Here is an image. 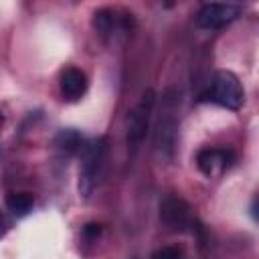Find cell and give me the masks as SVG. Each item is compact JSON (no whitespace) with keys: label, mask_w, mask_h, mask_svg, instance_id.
I'll return each instance as SVG.
<instances>
[{"label":"cell","mask_w":259,"mask_h":259,"mask_svg":"<svg viewBox=\"0 0 259 259\" xmlns=\"http://www.w3.org/2000/svg\"><path fill=\"white\" fill-rule=\"evenodd\" d=\"M178 127H180V91L170 87L162 93V103L154 127V152L164 162H170L174 158Z\"/></svg>","instance_id":"1"},{"label":"cell","mask_w":259,"mask_h":259,"mask_svg":"<svg viewBox=\"0 0 259 259\" xmlns=\"http://www.w3.org/2000/svg\"><path fill=\"white\" fill-rule=\"evenodd\" d=\"M204 101H212L227 109H241L245 103V89L239 81V77L233 71H217L202 93Z\"/></svg>","instance_id":"2"},{"label":"cell","mask_w":259,"mask_h":259,"mask_svg":"<svg viewBox=\"0 0 259 259\" xmlns=\"http://www.w3.org/2000/svg\"><path fill=\"white\" fill-rule=\"evenodd\" d=\"M107 152V140L105 138H95L81 148V168H79V192L83 198H89L95 184L97 176L101 172L103 160Z\"/></svg>","instance_id":"3"},{"label":"cell","mask_w":259,"mask_h":259,"mask_svg":"<svg viewBox=\"0 0 259 259\" xmlns=\"http://www.w3.org/2000/svg\"><path fill=\"white\" fill-rule=\"evenodd\" d=\"M154 105H156V93L152 89H146L142 93V99L130 111V115H127V144L132 146V150H138L140 144L144 142L148 127H150Z\"/></svg>","instance_id":"4"},{"label":"cell","mask_w":259,"mask_h":259,"mask_svg":"<svg viewBox=\"0 0 259 259\" xmlns=\"http://www.w3.org/2000/svg\"><path fill=\"white\" fill-rule=\"evenodd\" d=\"M160 219L166 227H170L172 231H180V233L194 227L192 206L180 196H166L160 202Z\"/></svg>","instance_id":"5"},{"label":"cell","mask_w":259,"mask_h":259,"mask_svg":"<svg viewBox=\"0 0 259 259\" xmlns=\"http://www.w3.org/2000/svg\"><path fill=\"white\" fill-rule=\"evenodd\" d=\"M239 14H241V6H237V4L210 2V4L200 6V10L196 14V24L200 28L214 30V28H223L225 24L233 22L235 18H239Z\"/></svg>","instance_id":"6"},{"label":"cell","mask_w":259,"mask_h":259,"mask_svg":"<svg viewBox=\"0 0 259 259\" xmlns=\"http://www.w3.org/2000/svg\"><path fill=\"white\" fill-rule=\"evenodd\" d=\"M233 162H235V154L227 148H202L196 154V166L208 178L221 176L225 170L231 168Z\"/></svg>","instance_id":"7"},{"label":"cell","mask_w":259,"mask_h":259,"mask_svg":"<svg viewBox=\"0 0 259 259\" xmlns=\"http://www.w3.org/2000/svg\"><path fill=\"white\" fill-rule=\"evenodd\" d=\"M132 14L127 12H117L113 8H99L93 14V28L101 34V36H113L117 32H130L132 28Z\"/></svg>","instance_id":"8"},{"label":"cell","mask_w":259,"mask_h":259,"mask_svg":"<svg viewBox=\"0 0 259 259\" xmlns=\"http://www.w3.org/2000/svg\"><path fill=\"white\" fill-rule=\"evenodd\" d=\"M59 87H61V95L65 101H79L87 87H89V81H87V75L77 69V67H65L61 71V77H59Z\"/></svg>","instance_id":"9"},{"label":"cell","mask_w":259,"mask_h":259,"mask_svg":"<svg viewBox=\"0 0 259 259\" xmlns=\"http://www.w3.org/2000/svg\"><path fill=\"white\" fill-rule=\"evenodd\" d=\"M53 148H55V154L61 160H69V158H73L75 154L81 152L83 138L77 130H61L53 140Z\"/></svg>","instance_id":"10"},{"label":"cell","mask_w":259,"mask_h":259,"mask_svg":"<svg viewBox=\"0 0 259 259\" xmlns=\"http://www.w3.org/2000/svg\"><path fill=\"white\" fill-rule=\"evenodd\" d=\"M6 206L14 217H26L34 206V196L30 192H10L6 196Z\"/></svg>","instance_id":"11"},{"label":"cell","mask_w":259,"mask_h":259,"mask_svg":"<svg viewBox=\"0 0 259 259\" xmlns=\"http://www.w3.org/2000/svg\"><path fill=\"white\" fill-rule=\"evenodd\" d=\"M152 259H184V253L178 247H162L152 255Z\"/></svg>","instance_id":"12"},{"label":"cell","mask_w":259,"mask_h":259,"mask_svg":"<svg viewBox=\"0 0 259 259\" xmlns=\"http://www.w3.org/2000/svg\"><path fill=\"white\" fill-rule=\"evenodd\" d=\"M99 235H101V225H97V223H89V225L83 227V237H85L87 241H97Z\"/></svg>","instance_id":"13"},{"label":"cell","mask_w":259,"mask_h":259,"mask_svg":"<svg viewBox=\"0 0 259 259\" xmlns=\"http://www.w3.org/2000/svg\"><path fill=\"white\" fill-rule=\"evenodd\" d=\"M6 229H8V223H6V219H4V214H0V237L6 233Z\"/></svg>","instance_id":"14"},{"label":"cell","mask_w":259,"mask_h":259,"mask_svg":"<svg viewBox=\"0 0 259 259\" xmlns=\"http://www.w3.org/2000/svg\"><path fill=\"white\" fill-rule=\"evenodd\" d=\"M2 125H4V115H2V111H0V130H2Z\"/></svg>","instance_id":"15"}]
</instances>
